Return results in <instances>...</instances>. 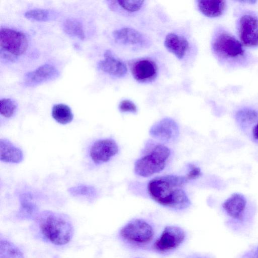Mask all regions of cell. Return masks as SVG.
<instances>
[{
  "mask_svg": "<svg viewBox=\"0 0 258 258\" xmlns=\"http://www.w3.org/2000/svg\"><path fill=\"white\" fill-rule=\"evenodd\" d=\"M237 29L243 45L258 47V16L256 14L252 12L243 14L238 20Z\"/></svg>",
  "mask_w": 258,
  "mask_h": 258,
  "instance_id": "52a82bcc",
  "label": "cell"
},
{
  "mask_svg": "<svg viewBox=\"0 0 258 258\" xmlns=\"http://www.w3.org/2000/svg\"><path fill=\"white\" fill-rule=\"evenodd\" d=\"M118 108L122 112L135 113L137 112V107L132 101L127 99L122 100L119 104Z\"/></svg>",
  "mask_w": 258,
  "mask_h": 258,
  "instance_id": "83f0119b",
  "label": "cell"
},
{
  "mask_svg": "<svg viewBox=\"0 0 258 258\" xmlns=\"http://www.w3.org/2000/svg\"><path fill=\"white\" fill-rule=\"evenodd\" d=\"M252 135L255 139L258 140V123L254 126L252 130Z\"/></svg>",
  "mask_w": 258,
  "mask_h": 258,
  "instance_id": "f546056e",
  "label": "cell"
},
{
  "mask_svg": "<svg viewBox=\"0 0 258 258\" xmlns=\"http://www.w3.org/2000/svg\"><path fill=\"white\" fill-rule=\"evenodd\" d=\"M0 159L3 162L11 163L21 162L24 159L22 150L6 139H0Z\"/></svg>",
  "mask_w": 258,
  "mask_h": 258,
  "instance_id": "2e32d148",
  "label": "cell"
},
{
  "mask_svg": "<svg viewBox=\"0 0 258 258\" xmlns=\"http://www.w3.org/2000/svg\"><path fill=\"white\" fill-rule=\"evenodd\" d=\"M201 175L200 168L193 164L189 165V170L185 175L188 181L196 179Z\"/></svg>",
  "mask_w": 258,
  "mask_h": 258,
  "instance_id": "f1b7e54d",
  "label": "cell"
},
{
  "mask_svg": "<svg viewBox=\"0 0 258 258\" xmlns=\"http://www.w3.org/2000/svg\"><path fill=\"white\" fill-rule=\"evenodd\" d=\"M1 258H23L20 250L13 243L6 239L0 241Z\"/></svg>",
  "mask_w": 258,
  "mask_h": 258,
  "instance_id": "7402d4cb",
  "label": "cell"
},
{
  "mask_svg": "<svg viewBox=\"0 0 258 258\" xmlns=\"http://www.w3.org/2000/svg\"><path fill=\"white\" fill-rule=\"evenodd\" d=\"M28 46L27 35L23 32L2 27L0 32V56L7 62H14L24 54Z\"/></svg>",
  "mask_w": 258,
  "mask_h": 258,
  "instance_id": "277c9868",
  "label": "cell"
},
{
  "mask_svg": "<svg viewBox=\"0 0 258 258\" xmlns=\"http://www.w3.org/2000/svg\"><path fill=\"white\" fill-rule=\"evenodd\" d=\"M32 197L30 193H23L20 196L21 209V212L26 215H33L36 212L37 207L32 201Z\"/></svg>",
  "mask_w": 258,
  "mask_h": 258,
  "instance_id": "d4e9b609",
  "label": "cell"
},
{
  "mask_svg": "<svg viewBox=\"0 0 258 258\" xmlns=\"http://www.w3.org/2000/svg\"><path fill=\"white\" fill-rule=\"evenodd\" d=\"M17 109L16 102L10 98H3L0 101L1 114L5 117L10 118L16 113Z\"/></svg>",
  "mask_w": 258,
  "mask_h": 258,
  "instance_id": "484cf974",
  "label": "cell"
},
{
  "mask_svg": "<svg viewBox=\"0 0 258 258\" xmlns=\"http://www.w3.org/2000/svg\"><path fill=\"white\" fill-rule=\"evenodd\" d=\"M197 6L199 11L205 16L216 18L223 14L227 3L225 1H198Z\"/></svg>",
  "mask_w": 258,
  "mask_h": 258,
  "instance_id": "ac0fdd59",
  "label": "cell"
},
{
  "mask_svg": "<svg viewBox=\"0 0 258 258\" xmlns=\"http://www.w3.org/2000/svg\"><path fill=\"white\" fill-rule=\"evenodd\" d=\"M164 44L168 51L181 59L185 56L189 47L187 39L174 33H169L165 37Z\"/></svg>",
  "mask_w": 258,
  "mask_h": 258,
  "instance_id": "9a60e30c",
  "label": "cell"
},
{
  "mask_svg": "<svg viewBox=\"0 0 258 258\" xmlns=\"http://www.w3.org/2000/svg\"><path fill=\"white\" fill-rule=\"evenodd\" d=\"M170 150L166 146L157 144L150 152L138 159L135 164V173L140 176L149 177L161 171L165 168Z\"/></svg>",
  "mask_w": 258,
  "mask_h": 258,
  "instance_id": "5b68a950",
  "label": "cell"
},
{
  "mask_svg": "<svg viewBox=\"0 0 258 258\" xmlns=\"http://www.w3.org/2000/svg\"><path fill=\"white\" fill-rule=\"evenodd\" d=\"M104 58L98 63V68L102 72L110 76L122 78L127 73V68L125 64L114 57L111 51L107 50L104 53Z\"/></svg>",
  "mask_w": 258,
  "mask_h": 258,
  "instance_id": "4fadbf2b",
  "label": "cell"
},
{
  "mask_svg": "<svg viewBox=\"0 0 258 258\" xmlns=\"http://www.w3.org/2000/svg\"><path fill=\"white\" fill-rule=\"evenodd\" d=\"M236 117L241 123L249 124L255 122L258 119V113L253 109L245 108L239 110Z\"/></svg>",
  "mask_w": 258,
  "mask_h": 258,
  "instance_id": "4316f807",
  "label": "cell"
},
{
  "mask_svg": "<svg viewBox=\"0 0 258 258\" xmlns=\"http://www.w3.org/2000/svg\"><path fill=\"white\" fill-rule=\"evenodd\" d=\"M51 115L53 119L58 123L66 124L71 122L74 115L70 107L64 104H57L53 106Z\"/></svg>",
  "mask_w": 258,
  "mask_h": 258,
  "instance_id": "ffe728a7",
  "label": "cell"
},
{
  "mask_svg": "<svg viewBox=\"0 0 258 258\" xmlns=\"http://www.w3.org/2000/svg\"><path fill=\"white\" fill-rule=\"evenodd\" d=\"M246 204V200L242 195L235 193L224 202L223 208L229 216L234 219H241Z\"/></svg>",
  "mask_w": 258,
  "mask_h": 258,
  "instance_id": "e0dca14e",
  "label": "cell"
},
{
  "mask_svg": "<svg viewBox=\"0 0 258 258\" xmlns=\"http://www.w3.org/2000/svg\"><path fill=\"white\" fill-rule=\"evenodd\" d=\"M113 37L118 43L130 45H147V40L142 33L136 29L125 27L114 30Z\"/></svg>",
  "mask_w": 258,
  "mask_h": 258,
  "instance_id": "5bb4252c",
  "label": "cell"
},
{
  "mask_svg": "<svg viewBox=\"0 0 258 258\" xmlns=\"http://www.w3.org/2000/svg\"><path fill=\"white\" fill-rule=\"evenodd\" d=\"M68 192L74 196H82L87 198H94L96 196L97 190L93 186L81 184L71 187Z\"/></svg>",
  "mask_w": 258,
  "mask_h": 258,
  "instance_id": "603a6c76",
  "label": "cell"
},
{
  "mask_svg": "<svg viewBox=\"0 0 258 258\" xmlns=\"http://www.w3.org/2000/svg\"><path fill=\"white\" fill-rule=\"evenodd\" d=\"M250 258H258V253L256 252V253L252 254Z\"/></svg>",
  "mask_w": 258,
  "mask_h": 258,
  "instance_id": "4dcf8cb0",
  "label": "cell"
},
{
  "mask_svg": "<svg viewBox=\"0 0 258 258\" xmlns=\"http://www.w3.org/2000/svg\"><path fill=\"white\" fill-rule=\"evenodd\" d=\"M186 176L167 175L155 177L148 184L150 197L159 204L175 210L188 208L190 201L183 188L188 182Z\"/></svg>",
  "mask_w": 258,
  "mask_h": 258,
  "instance_id": "6da1fadb",
  "label": "cell"
},
{
  "mask_svg": "<svg viewBox=\"0 0 258 258\" xmlns=\"http://www.w3.org/2000/svg\"><path fill=\"white\" fill-rule=\"evenodd\" d=\"M134 78L140 83H149L155 80L158 69L156 63L148 58H142L133 61L130 64Z\"/></svg>",
  "mask_w": 258,
  "mask_h": 258,
  "instance_id": "8fae6325",
  "label": "cell"
},
{
  "mask_svg": "<svg viewBox=\"0 0 258 258\" xmlns=\"http://www.w3.org/2000/svg\"><path fill=\"white\" fill-rule=\"evenodd\" d=\"M58 13L54 10L46 9H34L25 12V17L30 20L35 21H48L55 19Z\"/></svg>",
  "mask_w": 258,
  "mask_h": 258,
  "instance_id": "44dd1931",
  "label": "cell"
},
{
  "mask_svg": "<svg viewBox=\"0 0 258 258\" xmlns=\"http://www.w3.org/2000/svg\"><path fill=\"white\" fill-rule=\"evenodd\" d=\"M154 233L152 227L146 221L139 219L128 222L120 231L123 240L136 244L149 242L152 240Z\"/></svg>",
  "mask_w": 258,
  "mask_h": 258,
  "instance_id": "8992f818",
  "label": "cell"
},
{
  "mask_svg": "<svg viewBox=\"0 0 258 258\" xmlns=\"http://www.w3.org/2000/svg\"><path fill=\"white\" fill-rule=\"evenodd\" d=\"M185 237V232L180 227L168 226L164 228L153 246L157 251L167 252L178 247L182 243Z\"/></svg>",
  "mask_w": 258,
  "mask_h": 258,
  "instance_id": "ba28073f",
  "label": "cell"
},
{
  "mask_svg": "<svg viewBox=\"0 0 258 258\" xmlns=\"http://www.w3.org/2000/svg\"><path fill=\"white\" fill-rule=\"evenodd\" d=\"M111 5L119 7L122 10L129 13L139 11L143 7L144 1H110Z\"/></svg>",
  "mask_w": 258,
  "mask_h": 258,
  "instance_id": "cb8c5ba5",
  "label": "cell"
},
{
  "mask_svg": "<svg viewBox=\"0 0 258 258\" xmlns=\"http://www.w3.org/2000/svg\"><path fill=\"white\" fill-rule=\"evenodd\" d=\"M118 152V147L116 142L112 139H100L95 141L91 146L90 156L96 164L108 162Z\"/></svg>",
  "mask_w": 258,
  "mask_h": 258,
  "instance_id": "9c48e42d",
  "label": "cell"
},
{
  "mask_svg": "<svg viewBox=\"0 0 258 258\" xmlns=\"http://www.w3.org/2000/svg\"><path fill=\"white\" fill-rule=\"evenodd\" d=\"M38 221L41 233L52 243L62 245L71 240L73 227L64 215L51 211H43L39 215Z\"/></svg>",
  "mask_w": 258,
  "mask_h": 258,
  "instance_id": "7a4b0ae2",
  "label": "cell"
},
{
  "mask_svg": "<svg viewBox=\"0 0 258 258\" xmlns=\"http://www.w3.org/2000/svg\"><path fill=\"white\" fill-rule=\"evenodd\" d=\"M214 54L221 61L232 63L243 62L246 51L243 44L224 29H218L212 41Z\"/></svg>",
  "mask_w": 258,
  "mask_h": 258,
  "instance_id": "3957f363",
  "label": "cell"
},
{
  "mask_svg": "<svg viewBox=\"0 0 258 258\" xmlns=\"http://www.w3.org/2000/svg\"><path fill=\"white\" fill-rule=\"evenodd\" d=\"M63 31L68 35L84 40L85 38V32L82 22L74 18L66 19L62 25Z\"/></svg>",
  "mask_w": 258,
  "mask_h": 258,
  "instance_id": "d6986e66",
  "label": "cell"
},
{
  "mask_svg": "<svg viewBox=\"0 0 258 258\" xmlns=\"http://www.w3.org/2000/svg\"><path fill=\"white\" fill-rule=\"evenodd\" d=\"M59 72L54 66L46 63L42 64L33 71L26 73L24 83L27 87H34L56 79Z\"/></svg>",
  "mask_w": 258,
  "mask_h": 258,
  "instance_id": "7c38bea8",
  "label": "cell"
},
{
  "mask_svg": "<svg viewBox=\"0 0 258 258\" xmlns=\"http://www.w3.org/2000/svg\"><path fill=\"white\" fill-rule=\"evenodd\" d=\"M149 133L152 137L156 139L170 143L178 139L179 130L177 123L173 119L166 117L153 125Z\"/></svg>",
  "mask_w": 258,
  "mask_h": 258,
  "instance_id": "30bf717a",
  "label": "cell"
},
{
  "mask_svg": "<svg viewBox=\"0 0 258 258\" xmlns=\"http://www.w3.org/2000/svg\"><path fill=\"white\" fill-rule=\"evenodd\" d=\"M256 252L258 253V247H257V250H256Z\"/></svg>",
  "mask_w": 258,
  "mask_h": 258,
  "instance_id": "1f68e13d",
  "label": "cell"
}]
</instances>
